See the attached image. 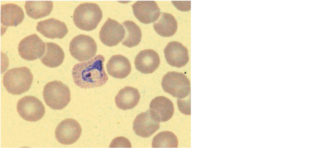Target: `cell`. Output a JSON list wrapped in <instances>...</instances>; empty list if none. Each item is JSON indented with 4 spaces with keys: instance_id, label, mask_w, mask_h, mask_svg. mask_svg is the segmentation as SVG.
<instances>
[{
    "instance_id": "603a6c76",
    "label": "cell",
    "mask_w": 310,
    "mask_h": 148,
    "mask_svg": "<svg viewBox=\"0 0 310 148\" xmlns=\"http://www.w3.org/2000/svg\"><path fill=\"white\" fill-rule=\"evenodd\" d=\"M126 31L125 38L122 42L123 45L128 47L137 45L142 38V33L139 27L132 21L127 20L123 23Z\"/></svg>"
},
{
    "instance_id": "5bb4252c",
    "label": "cell",
    "mask_w": 310,
    "mask_h": 148,
    "mask_svg": "<svg viewBox=\"0 0 310 148\" xmlns=\"http://www.w3.org/2000/svg\"><path fill=\"white\" fill-rule=\"evenodd\" d=\"M36 28L44 37L51 39L63 38L68 32L64 22L53 18L38 22Z\"/></svg>"
},
{
    "instance_id": "e0dca14e",
    "label": "cell",
    "mask_w": 310,
    "mask_h": 148,
    "mask_svg": "<svg viewBox=\"0 0 310 148\" xmlns=\"http://www.w3.org/2000/svg\"><path fill=\"white\" fill-rule=\"evenodd\" d=\"M108 74L112 77L118 79L126 77L130 73L131 66L129 60L120 54L112 56L106 64Z\"/></svg>"
},
{
    "instance_id": "8fae6325",
    "label": "cell",
    "mask_w": 310,
    "mask_h": 148,
    "mask_svg": "<svg viewBox=\"0 0 310 148\" xmlns=\"http://www.w3.org/2000/svg\"><path fill=\"white\" fill-rule=\"evenodd\" d=\"M160 122L150 110L137 116L133 123V130L137 135L143 138L151 136L160 127Z\"/></svg>"
},
{
    "instance_id": "484cf974",
    "label": "cell",
    "mask_w": 310,
    "mask_h": 148,
    "mask_svg": "<svg viewBox=\"0 0 310 148\" xmlns=\"http://www.w3.org/2000/svg\"><path fill=\"white\" fill-rule=\"evenodd\" d=\"M110 147L131 148V145L129 140L123 137H117L111 141Z\"/></svg>"
},
{
    "instance_id": "44dd1931",
    "label": "cell",
    "mask_w": 310,
    "mask_h": 148,
    "mask_svg": "<svg viewBox=\"0 0 310 148\" xmlns=\"http://www.w3.org/2000/svg\"><path fill=\"white\" fill-rule=\"evenodd\" d=\"M53 7V3L51 1H27L25 5L27 15L35 19L48 15Z\"/></svg>"
},
{
    "instance_id": "277c9868",
    "label": "cell",
    "mask_w": 310,
    "mask_h": 148,
    "mask_svg": "<svg viewBox=\"0 0 310 148\" xmlns=\"http://www.w3.org/2000/svg\"><path fill=\"white\" fill-rule=\"evenodd\" d=\"M68 86L62 82L54 80L45 86L43 96L46 104L54 110H61L65 107L71 100Z\"/></svg>"
},
{
    "instance_id": "5b68a950",
    "label": "cell",
    "mask_w": 310,
    "mask_h": 148,
    "mask_svg": "<svg viewBox=\"0 0 310 148\" xmlns=\"http://www.w3.org/2000/svg\"><path fill=\"white\" fill-rule=\"evenodd\" d=\"M161 85L165 92L178 99L184 98L190 95V81L181 72H168L163 76Z\"/></svg>"
},
{
    "instance_id": "cb8c5ba5",
    "label": "cell",
    "mask_w": 310,
    "mask_h": 148,
    "mask_svg": "<svg viewBox=\"0 0 310 148\" xmlns=\"http://www.w3.org/2000/svg\"><path fill=\"white\" fill-rule=\"evenodd\" d=\"M178 141L176 136L172 132L164 131L157 134L153 138V148H177Z\"/></svg>"
},
{
    "instance_id": "d4e9b609",
    "label": "cell",
    "mask_w": 310,
    "mask_h": 148,
    "mask_svg": "<svg viewBox=\"0 0 310 148\" xmlns=\"http://www.w3.org/2000/svg\"><path fill=\"white\" fill-rule=\"evenodd\" d=\"M186 98L178 99L177 101L178 107L179 111L182 114L190 115H191L190 96L187 99H185Z\"/></svg>"
},
{
    "instance_id": "4fadbf2b",
    "label": "cell",
    "mask_w": 310,
    "mask_h": 148,
    "mask_svg": "<svg viewBox=\"0 0 310 148\" xmlns=\"http://www.w3.org/2000/svg\"><path fill=\"white\" fill-rule=\"evenodd\" d=\"M166 60L170 65L180 68L184 66L189 60L187 48L176 41L169 42L164 50Z\"/></svg>"
},
{
    "instance_id": "30bf717a",
    "label": "cell",
    "mask_w": 310,
    "mask_h": 148,
    "mask_svg": "<svg viewBox=\"0 0 310 148\" xmlns=\"http://www.w3.org/2000/svg\"><path fill=\"white\" fill-rule=\"evenodd\" d=\"M125 34V30L121 24L115 20L108 18L101 27L99 37L103 44L112 47L122 41Z\"/></svg>"
},
{
    "instance_id": "ac0fdd59",
    "label": "cell",
    "mask_w": 310,
    "mask_h": 148,
    "mask_svg": "<svg viewBox=\"0 0 310 148\" xmlns=\"http://www.w3.org/2000/svg\"><path fill=\"white\" fill-rule=\"evenodd\" d=\"M1 8V22L4 26L16 27L23 21L24 12L19 5L7 3L2 5Z\"/></svg>"
},
{
    "instance_id": "d6986e66",
    "label": "cell",
    "mask_w": 310,
    "mask_h": 148,
    "mask_svg": "<svg viewBox=\"0 0 310 148\" xmlns=\"http://www.w3.org/2000/svg\"><path fill=\"white\" fill-rule=\"evenodd\" d=\"M140 95L138 89L127 86L120 89L115 98L117 107L120 109L126 110L131 109L138 104Z\"/></svg>"
},
{
    "instance_id": "52a82bcc",
    "label": "cell",
    "mask_w": 310,
    "mask_h": 148,
    "mask_svg": "<svg viewBox=\"0 0 310 148\" xmlns=\"http://www.w3.org/2000/svg\"><path fill=\"white\" fill-rule=\"evenodd\" d=\"M17 110L24 120L36 122L41 119L45 113V108L42 102L32 96H24L18 101Z\"/></svg>"
},
{
    "instance_id": "2e32d148",
    "label": "cell",
    "mask_w": 310,
    "mask_h": 148,
    "mask_svg": "<svg viewBox=\"0 0 310 148\" xmlns=\"http://www.w3.org/2000/svg\"><path fill=\"white\" fill-rule=\"evenodd\" d=\"M149 110L160 122H166L172 117L174 112L173 102L164 96H157L151 101Z\"/></svg>"
},
{
    "instance_id": "7402d4cb",
    "label": "cell",
    "mask_w": 310,
    "mask_h": 148,
    "mask_svg": "<svg viewBox=\"0 0 310 148\" xmlns=\"http://www.w3.org/2000/svg\"><path fill=\"white\" fill-rule=\"evenodd\" d=\"M153 27L155 31L160 36L168 37L173 36L176 32L177 23L173 15L164 12L161 14L160 18L154 24Z\"/></svg>"
},
{
    "instance_id": "7a4b0ae2",
    "label": "cell",
    "mask_w": 310,
    "mask_h": 148,
    "mask_svg": "<svg viewBox=\"0 0 310 148\" xmlns=\"http://www.w3.org/2000/svg\"><path fill=\"white\" fill-rule=\"evenodd\" d=\"M33 76L30 69L23 66L8 70L3 75L2 82L7 91L13 95H19L28 91Z\"/></svg>"
},
{
    "instance_id": "9c48e42d",
    "label": "cell",
    "mask_w": 310,
    "mask_h": 148,
    "mask_svg": "<svg viewBox=\"0 0 310 148\" xmlns=\"http://www.w3.org/2000/svg\"><path fill=\"white\" fill-rule=\"evenodd\" d=\"M82 131L79 122L69 118L62 121L57 127L55 134L56 139L64 145L73 144L80 138Z\"/></svg>"
},
{
    "instance_id": "9a60e30c",
    "label": "cell",
    "mask_w": 310,
    "mask_h": 148,
    "mask_svg": "<svg viewBox=\"0 0 310 148\" xmlns=\"http://www.w3.org/2000/svg\"><path fill=\"white\" fill-rule=\"evenodd\" d=\"M160 62L159 56L155 50L146 49L140 52L134 60L136 69L143 74L153 72L158 67Z\"/></svg>"
},
{
    "instance_id": "ffe728a7",
    "label": "cell",
    "mask_w": 310,
    "mask_h": 148,
    "mask_svg": "<svg viewBox=\"0 0 310 148\" xmlns=\"http://www.w3.org/2000/svg\"><path fill=\"white\" fill-rule=\"evenodd\" d=\"M64 56V51L58 44L53 42H46L45 53L40 60L45 66L55 68L62 63Z\"/></svg>"
},
{
    "instance_id": "7c38bea8",
    "label": "cell",
    "mask_w": 310,
    "mask_h": 148,
    "mask_svg": "<svg viewBox=\"0 0 310 148\" xmlns=\"http://www.w3.org/2000/svg\"><path fill=\"white\" fill-rule=\"evenodd\" d=\"M134 14L140 22L149 24L155 21L160 14V10L153 1H138L132 5Z\"/></svg>"
},
{
    "instance_id": "3957f363",
    "label": "cell",
    "mask_w": 310,
    "mask_h": 148,
    "mask_svg": "<svg viewBox=\"0 0 310 148\" xmlns=\"http://www.w3.org/2000/svg\"><path fill=\"white\" fill-rule=\"evenodd\" d=\"M103 14L99 6L94 3H84L75 9L73 20L81 30L90 31L95 29L102 19Z\"/></svg>"
},
{
    "instance_id": "8992f818",
    "label": "cell",
    "mask_w": 310,
    "mask_h": 148,
    "mask_svg": "<svg viewBox=\"0 0 310 148\" xmlns=\"http://www.w3.org/2000/svg\"><path fill=\"white\" fill-rule=\"evenodd\" d=\"M69 50L71 56L78 61H86L96 55L97 44L90 36L80 34L74 37L71 40Z\"/></svg>"
},
{
    "instance_id": "4316f807",
    "label": "cell",
    "mask_w": 310,
    "mask_h": 148,
    "mask_svg": "<svg viewBox=\"0 0 310 148\" xmlns=\"http://www.w3.org/2000/svg\"><path fill=\"white\" fill-rule=\"evenodd\" d=\"M172 2L175 7L179 10L188 11L190 10V1Z\"/></svg>"
},
{
    "instance_id": "6da1fadb",
    "label": "cell",
    "mask_w": 310,
    "mask_h": 148,
    "mask_svg": "<svg viewBox=\"0 0 310 148\" xmlns=\"http://www.w3.org/2000/svg\"><path fill=\"white\" fill-rule=\"evenodd\" d=\"M104 57L97 55L87 61L75 64L72 68V76L75 84L82 88L101 87L108 80L104 68Z\"/></svg>"
},
{
    "instance_id": "ba28073f",
    "label": "cell",
    "mask_w": 310,
    "mask_h": 148,
    "mask_svg": "<svg viewBox=\"0 0 310 148\" xmlns=\"http://www.w3.org/2000/svg\"><path fill=\"white\" fill-rule=\"evenodd\" d=\"M18 53L23 59L33 61L42 57L45 52V43L36 34L28 35L19 42Z\"/></svg>"
}]
</instances>
